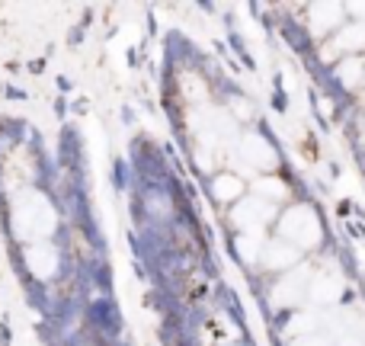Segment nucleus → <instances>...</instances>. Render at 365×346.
<instances>
[{
    "label": "nucleus",
    "instance_id": "f257e3e1",
    "mask_svg": "<svg viewBox=\"0 0 365 346\" xmlns=\"http://www.w3.org/2000/svg\"><path fill=\"white\" fill-rule=\"evenodd\" d=\"M13 225H16V234L23 240H32V244H42L51 231H55V208L48 205L42 193H26L16 195L13 202Z\"/></svg>",
    "mask_w": 365,
    "mask_h": 346
},
{
    "label": "nucleus",
    "instance_id": "dca6fc26",
    "mask_svg": "<svg viewBox=\"0 0 365 346\" xmlns=\"http://www.w3.org/2000/svg\"><path fill=\"white\" fill-rule=\"evenodd\" d=\"M292 346H334V343H330V337H324V334H308V337H298Z\"/></svg>",
    "mask_w": 365,
    "mask_h": 346
},
{
    "label": "nucleus",
    "instance_id": "f3484780",
    "mask_svg": "<svg viewBox=\"0 0 365 346\" xmlns=\"http://www.w3.org/2000/svg\"><path fill=\"white\" fill-rule=\"evenodd\" d=\"M362 83H365V81H362Z\"/></svg>",
    "mask_w": 365,
    "mask_h": 346
},
{
    "label": "nucleus",
    "instance_id": "2eb2a0df",
    "mask_svg": "<svg viewBox=\"0 0 365 346\" xmlns=\"http://www.w3.org/2000/svg\"><path fill=\"white\" fill-rule=\"evenodd\" d=\"M340 346H365V327H349Z\"/></svg>",
    "mask_w": 365,
    "mask_h": 346
},
{
    "label": "nucleus",
    "instance_id": "39448f33",
    "mask_svg": "<svg viewBox=\"0 0 365 346\" xmlns=\"http://www.w3.org/2000/svg\"><path fill=\"white\" fill-rule=\"evenodd\" d=\"M237 158L244 161L250 171H276V164H279L276 148L257 132H247L244 138L237 141Z\"/></svg>",
    "mask_w": 365,
    "mask_h": 346
},
{
    "label": "nucleus",
    "instance_id": "f03ea898",
    "mask_svg": "<svg viewBox=\"0 0 365 346\" xmlns=\"http://www.w3.org/2000/svg\"><path fill=\"white\" fill-rule=\"evenodd\" d=\"M279 238L289 240L292 247H298V250H314L317 244L324 240V225H321V215L314 212L311 205H302V202H295V205H289L282 215H279Z\"/></svg>",
    "mask_w": 365,
    "mask_h": 346
},
{
    "label": "nucleus",
    "instance_id": "9b49d317",
    "mask_svg": "<svg viewBox=\"0 0 365 346\" xmlns=\"http://www.w3.org/2000/svg\"><path fill=\"white\" fill-rule=\"evenodd\" d=\"M253 195L269 202V205H279V202L289 199V186H285L279 176H259V180L253 183Z\"/></svg>",
    "mask_w": 365,
    "mask_h": 346
},
{
    "label": "nucleus",
    "instance_id": "1a4fd4ad",
    "mask_svg": "<svg viewBox=\"0 0 365 346\" xmlns=\"http://www.w3.org/2000/svg\"><path fill=\"white\" fill-rule=\"evenodd\" d=\"M343 16H346V6L343 4H314L308 10L311 32H314V36H334L343 26Z\"/></svg>",
    "mask_w": 365,
    "mask_h": 346
},
{
    "label": "nucleus",
    "instance_id": "ddd939ff",
    "mask_svg": "<svg viewBox=\"0 0 365 346\" xmlns=\"http://www.w3.org/2000/svg\"><path fill=\"white\" fill-rule=\"evenodd\" d=\"M336 77H340L343 87H359V83L365 81V61H362V55L343 58V61L336 64Z\"/></svg>",
    "mask_w": 365,
    "mask_h": 346
},
{
    "label": "nucleus",
    "instance_id": "f8f14e48",
    "mask_svg": "<svg viewBox=\"0 0 365 346\" xmlns=\"http://www.w3.org/2000/svg\"><path fill=\"white\" fill-rule=\"evenodd\" d=\"M212 193L218 202H237L240 195H244V183H240V176H234V173H218L212 180Z\"/></svg>",
    "mask_w": 365,
    "mask_h": 346
},
{
    "label": "nucleus",
    "instance_id": "423d86ee",
    "mask_svg": "<svg viewBox=\"0 0 365 346\" xmlns=\"http://www.w3.org/2000/svg\"><path fill=\"white\" fill-rule=\"evenodd\" d=\"M365 51V19H353V23H343L340 29L330 36L327 42V58H356Z\"/></svg>",
    "mask_w": 365,
    "mask_h": 346
},
{
    "label": "nucleus",
    "instance_id": "6e6552de",
    "mask_svg": "<svg viewBox=\"0 0 365 346\" xmlns=\"http://www.w3.org/2000/svg\"><path fill=\"white\" fill-rule=\"evenodd\" d=\"M259 263H263L266 270H272V273H292L295 266H302V250H298V247H292L289 240L276 238V240H269V244L263 247Z\"/></svg>",
    "mask_w": 365,
    "mask_h": 346
},
{
    "label": "nucleus",
    "instance_id": "4468645a",
    "mask_svg": "<svg viewBox=\"0 0 365 346\" xmlns=\"http://www.w3.org/2000/svg\"><path fill=\"white\" fill-rule=\"evenodd\" d=\"M263 247H266L263 234H240L237 238V250L247 263H257V260L263 257Z\"/></svg>",
    "mask_w": 365,
    "mask_h": 346
},
{
    "label": "nucleus",
    "instance_id": "7ed1b4c3",
    "mask_svg": "<svg viewBox=\"0 0 365 346\" xmlns=\"http://www.w3.org/2000/svg\"><path fill=\"white\" fill-rule=\"evenodd\" d=\"M308 283H311L308 266H295L292 273H282V279L272 285V305L276 308H298L302 302H308Z\"/></svg>",
    "mask_w": 365,
    "mask_h": 346
},
{
    "label": "nucleus",
    "instance_id": "20e7f679",
    "mask_svg": "<svg viewBox=\"0 0 365 346\" xmlns=\"http://www.w3.org/2000/svg\"><path fill=\"white\" fill-rule=\"evenodd\" d=\"M272 218H276V205L257 199V195L240 199L237 205H234V212H231V221L240 228V234H259Z\"/></svg>",
    "mask_w": 365,
    "mask_h": 346
},
{
    "label": "nucleus",
    "instance_id": "9d476101",
    "mask_svg": "<svg viewBox=\"0 0 365 346\" xmlns=\"http://www.w3.org/2000/svg\"><path fill=\"white\" fill-rule=\"evenodd\" d=\"M26 263H29V270L38 279H48L58 273V253H55V247H48L42 240V244H32V250L26 253Z\"/></svg>",
    "mask_w": 365,
    "mask_h": 346
},
{
    "label": "nucleus",
    "instance_id": "0eeeda50",
    "mask_svg": "<svg viewBox=\"0 0 365 346\" xmlns=\"http://www.w3.org/2000/svg\"><path fill=\"white\" fill-rule=\"evenodd\" d=\"M343 298V276L334 270V266H324V270L311 273L308 283V302L321 305V308H330Z\"/></svg>",
    "mask_w": 365,
    "mask_h": 346
}]
</instances>
